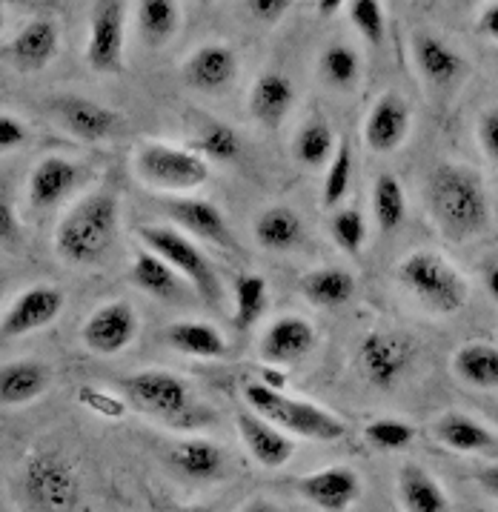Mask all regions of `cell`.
Segmentation results:
<instances>
[{"label":"cell","mask_w":498,"mask_h":512,"mask_svg":"<svg viewBox=\"0 0 498 512\" xmlns=\"http://www.w3.org/2000/svg\"><path fill=\"white\" fill-rule=\"evenodd\" d=\"M121 201L112 189H92L55 226V252L72 267L101 264L118 241Z\"/></svg>","instance_id":"1"},{"label":"cell","mask_w":498,"mask_h":512,"mask_svg":"<svg viewBox=\"0 0 498 512\" xmlns=\"http://www.w3.org/2000/svg\"><path fill=\"white\" fill-rule=\"evenodd\" d=\"M430 215L450 241H470L490 226V192L476 169L441 164L427 184Z\"/></svg>","instance_id":"2"},{"label":"cell","mask_w":498,"mask_h":512,"mask_svg":"<svg viewBox=\"0 0 498 512\" xmlns=\"http://www.w3.org/2000/svg\"><path fill=\"white\" fill-rule=\"evenodd\" d=\"M126 401L141 412L161 418L169 430L195 432L212 424V412L195 404L189 384L169 369H141L121 381Z\"/></svg>","instance_id":"3"},{"label":"cell","mask_w":498,"mask_h":512,"mask_svg":"<svg viewBox=\"0 0 498 512\" xmlns=\"http://www.w3.org/2000/svg\"><path fill=\"white\" fill-rule=\"evenodd\" d=\"M247 398L249 412L261 415L264 421H270L272 427H278L287 435H298V438H310V441H341L347 435V421L338 418L335 412L324 410L312 401L304 398H292L287 392H278L261 384V381H252L244 390Z\"/></svg>","instance_id":"4"},{"label":"cell","mask_w":498,"mask_h":512,"mask_svg":"<svg viewBox=\"0 0 498 512\" xmlns=\"http://www.w3.org/2000/svg\"><path fill=\"white\" fill-rule=\"evenodd\" d=\"M395 278L436 315H456L470 301L467 278L433 249H415L407 258H401Z\"/></svg>","instance_id":"5"},{"label":"cell","mask_w":498,"mask_h":512,"mask_svg":"<svg viewBox=\"0 0 498 512\" xmlns=\"http://www.w3.org/2000/svg\"><path fill=\"white\" fill-rule=\"evenodd\" d=\"M138 238H141L144 249L155 252L158 258H164L166 264L184 278V284L195 289V295L207 307H221V301H224L221 275L204 255V249L195 244L192 238H187L181 229L166 224L138 226Z\"/></svg>","instance_id":"6"},{"label":"cell","mask_w":498,"mask_h":512,"mask_svg":"<svg viewBox=\"0 0 498 512\" xmlns=\"http://www.w3.org/2000/svg\"><path fill=\"white\" fill-rule=\"evenodd\" d=\"M21 492L35 512H78L81 475L58 450H35L21 467Z\"/></svg>","instance_id":"7"},{"label":"cell","mask_w":498,"mask_h":512,"mask_svg":"<svg viewBox=\"0 0 498 512\" xmlns=\"http://www.w3.org/2000/svg\"><path fill=\"white\" fill-rule=\"evenodd\" d=\"M135 178L149 189L169 192L175 198L195 192L209 181V164L189 152L187 146L164 144V141H146L135 149L132 158Z\"/></svg>","instance_id":"8"},{"label":"cell","mask_w":498,"mask_h":512,"mask_svg":"<svg viewBox=\"0 0 498 512\" xmlns=\"http://www.w3.org/2000/svg\"><path fill=\"white\" fill-rule=\"evenodd\" d=\"M415 358H418V344L407 332L398 329H370L358 341V352H355L361 375L378 390L398 387L404 375L413 369Z\"/></svg>","instance_id":"9"},{"label":"cell","mask_w":498,"mask_h":512,"mask_svg":"<svg viewBox=\"0 0 498 512\" xmlns=\"http://www.w3.org/2000/svg\"><path fill=\"white\" fill-rule=\"evenodd\" d=\"M86 66L98 75H118L126 66V3L98 0L89 9Z\"/></svg>","instance_id":"10"},{"label":"cell","mask_w":498,"mask_h":512,"mask_svg":"<svg viewBox=\"0 0 498 512\" xmlns=\"http://www.w3.org/2000/svg\"><path fill=\"white\" fill-rule=\"evenodd\" d=\"M138 329H141V321H138V312L132 304L109 301V304L92 309V315L83 321L81 341L92 355L112 358V355H121L124 349L132 347V341L138 338Z\"/></svg>","instance_id":"11"},{"label":"cell","mask_w":498,"mask_h":512,"mask_svg":"<svg viewBox=\"0 0 498 512\" xmlns=\"http://www.w3.org/2000/svg\"><path fill=\"white\" fill-rule=\"evenodd\" d=\"M63 307H66V295L55 284H35V287L23 289L0 318V335L23 338V335L41 332L61 318Z\"/></svg>","instance_id":"12"},{"label":"cell","mask_w":498,"mask_h":512,"mask_svg":"<svg viewBox=\"0 0 498 512\" xmlns=\"http://www.w3.org/2000/svg\"><path fill=\"white\" fill-rule=\"evenodd\" d=\"M161 209L187 238H201L227 252H238V241L229 229L227 215L207 198H164Z\"/></svg>","instance_id":"13"},{"label":"cell","mask_w":498,"mask_h":512,"mask_svg":"<svg viewBox=\"0 0 498 512\" xmlns=\"http://www.w3.org/2000/svg\"><path fill=\"white\" fill-rule=\"evenodd\" d=\"M61 52V26L49 15L26 21L15 38L0 49V58L18 72H41Z\"/></svg>","instance_id":"14"},{"label":"cell","mask_w":498,"mask_h":512,"mask_svg":"<svg viewBox=\"0 0 498 512\" xmlns=\"http://www.w3.org/2000/svg\"><path fill=\"white\" fill-rule=\"evenodd\" d=\"M49 106H52V115L58 118L63 129L83 144H101V141H109L121 132V115L112 106H104L92 98L61 95Z\"/></svg>","instance_id":"15"},{"label":"cell","mask_w":498,"mask_h":512,"mask_svg":"<svg viewBox=\"0 0 498 512\" xmlns=\"http://www.w3.org/2000/svg\"><path fill=\"white\" fill-rule=\"evenodd\" d=\"M295 492L318 512H347L361 498L364 484L353 467L332 464L295 478Z\"/></svg>","instance_id":"16"},{"label":"cell","mask_w":498,"mask_h":512,"mask_svg":"<svg viewBox=\"0 0 498 512\" xmlns=\"http://www.w3.org/2000/svg\"><path fill=\"white\" fill-rule=\"evenodd\" d=\"M181 75L184 83L198 92L207 95L227 92L238 78V55L229 43H204L195 52H189V58L181 66Z\"/></svg>","instance_id":"17"},{"label":"cell","mask_w":498,"mask_h":512,"mask_svg":"<svg viewBox=\"0 0 498 512\" xmlns=\"http://www.w3.org/2000/svg\"><path fill=\"white\" fill-rule=\"evenodd\" d=\"M413 126V112L410 103L404 101L398 92H384L378 101L373 103L367 121H364V144L373 152H395L398 146L407 141Z\"/></svg>","instance_id":"18"},{"label":"cell","mask_w":498,"mask_h":512,"mask_svg":"<svg viewBox=\"0 0 498 512\" xmlns=\"http://www.w3.org/2000/svg\"><path fill=\"white\" fill-rule=\"evenodd\" d=\"M318 344V329L304 315H281L264 329L258 352L267 364H292L307 358Z\"/></svg>","instance_id":"19"},{"label":"cell","mask_w":498,"mask_h":512,"mask_svg":"<svg viewBox=\"0 0 498 512\" xmlns=\"http://www.w3.org/2000/svg\"><path fill=\"white\" fill-rule=\"evenodd\" d=\"M81 166L61 155H46L41 158L26 184V198L32 209H55L61 206L81 184Z\"/></svg>","instance_id":"20"},{"label":"cell","mask_w":498,"mask_h":512,"mask_svg":"<svg viewBox=\"0 0 498 512\" xmlns=\"http://www.w3.org/2000/svg\"><path fill=\"white\" fill-rule=\"evenodd\" d=\"M235 424H238V435H241L249 455L255 458V464H261L264 470H281L290 464L295 455V441L287 432L272 427L270 421H264L261 415L249 410L238 412Z\"/></svg>","instance_id":"21"},{"label":"cell","mask_w":498,"mask_h":512,"mask_svg":"<svg viewBox=\"0 0 498 512\" xmlns=\"http://www.w3.org/2000/svg\"><path fill=\"white\" fill-rule=\"evenodd\" d=\"M413 61L421 78L433 86H441V89L453 86L464 75V55L436 32H415Z\"/></svg>","instance_id":"22"},{"label":"cell","mask_w":498,"mask_h":512,"mask_svg":"<svg viewBox=\"0 0 498 512\" xmlns=\"http://www.w3.org/2000/svg\"><path fill=\"white\" fill-rule=\"evenodd\" d=\"M249 115L267 129H278L295 106V86L284 72H264L249 89Z\"/></svg>","instance_id":"23"},{"label":"cell","mask_w":498,"mask_h":512,"mask_svg":"<svg viewBox=\"0 0 498 512\" xmlns=\"http://www.w3.org/2000/svg\"><path fill=\"white\" fill-rule=\"evenodd\" d=\"M433 438L461 455H484L498 450V438L467 412H444L433 421Z\"/></svg>","instance_id":"24"},{"label":"cell","mask_w":498,"mask_h":512,"mask_svg":"<svg viewBox=\"0 0 498 512\" xmlns=\"http://www.w3.org/2000/svg\"><path fill=\"white\" fill-rule=\"evenodd\" d=\"M169 461L184 478L192 481H218L227 475V452L204 435H189L172 444Z\"/></svg>","instance_id":"25"},{"label":"cell","mask_w":498,"mask_h":512,"mask_svg":"<svg viewBox=\"0 0 498 512\" xmlns=\"http://www.w3.org/2000/svg\"><path fill=\"white\" fill-rule=\"evenodd\" d=\"M52 384V372L35 358H18L0 367V407H26Z\"/></svg>","instance_id":"26"},{"label":"cell","mask_w":498,"mask_h":512,"mask_svg":"<svg viewBox=\"0 0 498 512\" xmlns=\"http://www.w3.org/2000/svg\"><path fill=\"white\" fill-rule=\"evenodd\" d=\"M398 501L404 512H450V495L438 484V478L421 464H404L395 478Z\"/></svg>","instance_id":"27"},{"label":"cell","mask_w":498,"mask_h":512,"mask_svg":"<svg viewBox=\"0 0 498 512\" xmlns=\"http://www.w3.org/2000/svg\"><path fill=\"white\" fill-rule=\"evenodd\" d=\"M129 284L141 289L149 298H158V301H178L184 295V287H187L184 278L169 267L164 258H158L155 252H149L144 246L132 258Z\"/></svg>","instance_id":"28"},{"label":"cell","mask_w":498,"mask_h":512,"mask_svg":"<svg viewBox=\"0 0 498 512\" xmlns=\"http://www.w3.org/2000/svg\"><path fill=\"white\" fill-rule=\"evenodd\" d=\"M164 341L175 352L198 358V361H218L229 352L227 338L221 329L207 321H175L164 329Z\"/></svg>","instance_id":"29"},{"label":"cell","mask_w":498,"mask_h":512,"mask_svg":"<svg viewBox=\"0 0 498 512\" xmlns=\"http://www.w3.org/2000/svg\"><path fill=\"white\" fill-rule=\"evenodd\" d=\"M301 295L318 309H341L355 298V275L344 267H321L301 278Z\"/></svg>","instance_id":"30"},{"label":"cell","mask_w":498,"mask_h":512,"mask_svg":"<svg viewBox=\"0 0 498 512\" xmlns=\"http://www.w3.org/2000/svg\"><path fill=\"white\" fill-rule=\"evenodd\" d=\"M252 235L267 252H292L304 241V221L292 206H270L255 218Z\"/></svg>","instance_id":"31"},{"label":"cell","mask_w":498,"mask_h":512,"mask_svg":"<svg viewBox=\"0 0 498 512\" xmlns=\"http://www.w3.org/2000/svg\"><path fill=\"white\" fill-rule=\"evenodd\" d=\"M184 23V6L175 0H141L135 3V26L146 46L161 49L175 41Z\"/></svg>","instance_id":"32"},{"label":"cell","mask_w":498,"mask_h":512,"mask_svg":"<svg viewBox=\"0 0 498 512\" xmlns=\"http://www.w3.org/2000/svg\"><path fill=\"white\" fill-rule=\"evenodd\" d=\"M189 152L204 158L207 164H232L241 155V135L227 121L204 118L195 135L189 138Z\"/></svg>","instance_id":"33"},{"label":"cell","mask_w":498,"mask_h":512,"mask_svg":"<svg viewBox=\"0 0 498 512\" xmlns=\"http://www.w3.org/2000/svg\"><path fill=\"white\" fill-rule=\"evenodd\" d=\"M453 372L478 390H498V347L470 341L453 352Z\"/></svg>","instance_id":"34"},{"label":"cell","mask_w":498,"mask_h":512,"mask_svg":"<svg viewBox=\"0 0 498 512\" xmlns=\"http://www.w3.org/2000/svg\"><path fill=\"white\" fill-rule=\"evenodd\" d=\"M270 309V284L258 272H244L232 287V321L238 329H252Z\"/></svg>","instance_id":"35"},{"label":"cell","mask_w":498,"mask_h":512,"mask_svg":"<svg viewBox=\"0 0 498 512\" xmlns=\"http://www.w3.org/2000/svg\"><path fill=\"white\" fill-rule=\"evenodd\" d=\"M335 132L324 118H310L298 126L295 138H292V155L295 161L307 169L330 164L332 152H335Z\"/></svg>","instance_id":"36"},{"label":"cell","mask_w":498,"mask_h":512,"mask_svg":"<svg viewBox=\"0 0 498 512\" xmlns=\"http://www.w3.org/2000/svg\"><path fill=\"white\" fill-rule=\"evenodd\" d=\"M373 215L384 235L395 232L407 218V195L393 172H381L373 184Z\"/></svg>","instance_id":"37"},{"label":"cell","mask_w":498,"mask_h":512,"mask_svg":"<svg viewBox=\"0 0 498 512\" xmlns=\"http://www.w3.org/2000/svg\"><path fill=\"white\" fill-rule=\"evenodd\" d=\"M318 72L327 86L347 92L361 78V58L347 43H330L318 58Z\"/></svg>","instance_id":"38"},{"label":"cell","mask_w":498,"mask_h":512,"mask_svg":"<svg viewBox=\"0 0 498 512\" xmlns=\"http://www.w3.org/2000/svg\"><path fill=\"white\" fill-rule=\"evenodd\" d=\"M350 184H353V146L347 138H341L335 152H332L327 175H324V189H321L324 206L332 209V206L341 204L350 192Z\"/></svg>","instance_id":"39"},{"label":"cell","mask_w":498,"mask_h":512,"mask_svg":"<svg viewBox=\"0 0 498 512\" xmlns=\"http://www.w3.org/2000/svg\"><path fill=\"white\" fill-rule=\"evenodd\" d=\"M364 438L375 450L398 452L413 444L415 427L410 421H401V418H375L364 427Z\"/></svg>","instance_id":"40"},{"label":"cell","mask_w":498,"mask_h":512,"mask_svg":"<svg viewBox=\"0 0 498 512\" xmlns=\"http://www.w3.org/2000/svg\"><path fill=\"white\" fill-rule=\"evenodd\" d=\"M332 241L347 255H361L364 241H367V221L358 209H338L332 215Z\"/></svg>","instance_id":"41"},{"label":"cell","mask_w":498,"mask_h":512,"mask_svg":"<svg viewBox=\"0 0 498 512\" xmlns=\"http://www.w3.org/2000/svg\"><path fill=\"white\" fill-rule=\"evenodd\" d=\"M347 15H350V23L355 26V32L370 46H381L384 43L387 15H384V6L378 0H353L347 6Z\"/></svg>","instance_id":"42"},{"label":"cell","mask_w":498,"mask_h":512,"mask_svg":"<svg viewBox=\"0 0 498 512\" xmlns=\"http://www.w3.org/2000/svg\"><path fill=\"white\" fill-rule=\"evenodd\" d=\"M23 241L21 218L12 201V192L0 184V246H18Z\"/></svg>","instance_id":"43"},{"label":"cell","mask_w":498,"mask_h":512,"mask_svg":"<svg viewBox=\"0 0 498 512\" xmlns=\"http://www.w3.org/2000/svg\"><path fill=\"white\" fill-rule=\"evenodd\" d=\"M78 398H81V404L86 410L98 412V415H104V418H124L126 415V401L121 398H115V395H109V392L98 390V387H86V390L78 392Z\"/></svg>","instance_id":"44"},{"label":"cell","mask_w":498,"mask_h":512,"mask_svg":"<svg viewBox=\"0 0 498 512\" xmlns=\"http://www.w3.org/2000/svg\"><path fill=\"white\" fill-rule=\"evenodd\" d=\"M241 9L247 12L252 21L278 23L287 18V12L292 9V3L290 0H247Z\"/></svg>","instance_id":"45"},{"label":"cell","mask_w":498,"mask_h":512,"mask_svg":"<svg viewBox=\"0 0 498 512\" xmlns=\"http://www.w3.org/2000/svg\"><path fill=\"white\" fill-rule=\"evenodd\" d=\"M26 141H29V129H26V123H23L21 118H15V115L0 112V155L21 149Z\"/></svg>","instance_id":"46"},{"label":"cell","mask_w":498,"mask_h":512,"mask_svg":"<svg viewBox=\"0 0 498 512\" xmlns=\"http://www.w3.org/2000/svg\"><path fill=\"white\" fill-rule=\"evenodd\" d=\"M478 141L484 146L487 158L498 164V109H487L478 121Z\"/></svg>","instance_id":"47"},{"label":"cell","mask_w":498,"mask_h":512,"mask_svg":"<svg viewBox=\"0 0 498 512\" xmlns=\"http://www.w3.org/2000/svg\"><path fill=\"white\" fill-rule=\"evenodd\" d=\"M478 32L490 41H498V3H490L481 15H478Z\"/></svg>","instance_id":"48"},{"label":"cell","mask_w":498,"mask_h":512,"mask_svg":"<svg viewBox=\"0 0 498 512\" xmlns=\"http://www.w3.org/2000/svg\"><path fill=\"white\" fill-rule=\"evenodd\" d=\"M476 484L481 490L487 492V495H493L498 498V464H487V467H481L476 472Z\"/></svg>","instance_id":"49"},{"label":"cell","mask_w":498,"mask_h":512,"mask_svg":"<svg viewBox=\"0 0 498 512\" xmlns=\"http://www.w3.org/2000/svg\"><path fill=\"white\" fill-rule=\"evenodd\" d=\"M238 512H284L275 501H270V498H255V501H249V504H244Z\"/></svg>","instance_id":"50"},{"label":"cell","mask_w":498,"mask_h":512,"mask_svg":"<svg viewBox=\"0 0 498 512\" xmlns=\"http://www.w3.org/2000/svg\"><path fill=\"white\" fill-rule=\"evenodd\" d=\"M312 9H315L321 18H332V15H338V12L344 9V3H341V0H318V3H312Z\"/></svg>","instance_id":"51"},{"label":"cell","mask_w":498,"mask_h":512,"mask_svg":"<svg viewBox=\"0 0 498 512\" xmlns=\"http://www.w3.org/2000/svg\"><path fill=\"white\" fill-rule=\"evenodd\" d=\"M484 287H487V292H490V298L498 301V264L496 267L487 269V275H484Z\"/></svg>","instance_id":"52"},{"label":"cell","mask_w":498,"mask_h":512,"mask_svg":"<svg viewBox=\"0 0 498 512\" xmlns=\"http://www.w3.org/2000/svg\"><path fill=\"white\" fill-rule=\"evenodd\" d=\"M175 512H212L209 507H201V504H192V507H181V510Z\"/></svg>","instance_id":"53"},{"label":"cell","mask_w":498,"mask_h":512,"mask_svg":"<svg viewBox=\"0 0 498 512\" xmlns=\"http://www.w3.org/2000/svg\"><path fill=\"white\" fill-rule=\"evenodd\" d=\"M3 21H6V15H3V6H0V29H3Z\"/></svg>","instance_id":"54"},{"label":"cell","mask_w":498,"mask_h":512,"mask_svg":"<svg viewBox=\"0 0 498 512\" xmlns=\"http://www.w3.org/2000/svg\"><path fill=\"white\" fill-rule=\"evenodd\" d=\"M0 298H3V275H0Z\"/></svg>","instance_id":"55"},{"label":"cell","mask_w":498,"mask_h":512,"mask_svg":"<svg viewBox=\"0 0 498 512\" xmlns=\"http://www.w3.org/2000/svg\"><path fill=\"white\" fill-rule=\"evenodd\" d=\"M496 421H498V410H496Z\"/></svg>","instance_id":"56"}]
</instances>
